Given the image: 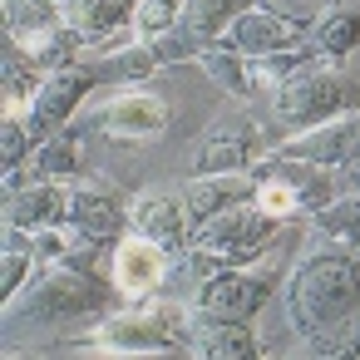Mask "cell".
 <instances>
[{
	"instance_id": "obj_26",
	"label": "cell",
	"mask_w": 360,
	"mask_h": 360,
	"mask_svg": "<svg viewBox=\"0 0 360 360\" xmlns=\"http://www.w3.org/2000/svg\"><path fill=\"white\" fill-rule=\"evenodd\" d=\"M20 45H25V55L35 60V70H40V75H55V70L75 65V60H79V50H84V40H79L70 25H55V30L30 35V40H20Z\"/></svg>"
},
{
	"instance_id": "obj_12",
	"label": "cell",
	"mask_w": 360,
	"mask_h": 360,
	"mask_svg": "<svg viewBox=\"0 0 360 360\" xmlns=\"http://www.w3.org/2000/svg\"><path fill=\"white\" fill-rule=\"evenodd\" d=\"M252 148H257L252 119L222 114V119L207 124V134L198 143V158H193V173H247L252 168Z\"/></svg>"
},
{
	"instance_id": "obj_16",
	"label": "cell",
	"mask_w": 360,
	"mask_h": 360,
	"mask_svg": "<svg viewBox=\"0 0 360 360\" xmlns=\"http://www.w3.org/2000/svg\"><path fill=\"white\" fill-rule=\"evenodd\" d=\"M188 350L193 355H207V360H257L262 355V340L247 321H227V316H202L193 311V335H188Z\"/></svg>"
},
{
	"instance_id": "obj_29",
	"label": "cell",
	"mask_w": 360,
	"mask_h": 360,
	"mask_svg": "<svg viewBox=\"0 0 360 360\" xmlns=\"http://www.w3.org/2000/svg\"><path fill=\"white\" fill-rule=\"evenodd\" d=\"M306 355H326V360H345V355H360V316L355 321H345V326H335L330 335H321V340H311V345H301Z\"/></svg>"
},
{
	"instance_id": "obj_14",
	"label": "cell",
	"mask_w": 360,
	"mask_h": 360,
	"mask_svg": "<svg viewBox=\"0 0 360 360\" xmlns=\"http://www.w3.org/2000/svg\"><path fill=\"white\" fill-rule=\"evenodd\" d=\"M247 198H257L252 168H247V173H193V178L183 183V207H188L193 232H198L207 217H217V212H227L232 202H247Z\"/></svg>"
},
{
	"instance_id": "obj_21",
	"label": "cell",
	"mask_w": 360,
	"mask_h": 360,
	"mask_svg": "<svg viewBox=\"0 0 360 360\" xmlns=\"http://www.w3.org/2000/svg\"><path fill=\"white\" fill-rule=\"evenodd\" d=\"M25 168H30V178H45V183H75V173H79V134H75V124L50 134V139H40Z\"/></svg>"
},
{
	"instance_id": "obj_18",
	"label": "cell",
	"mask_w": 360,
	"mask_h": 360,
	"mask_svg": "<svg viewBox=\"0 0 360 360\" xmlns=\"http://www.w3.org/2000/svg\"><path fill=\"white\" fill-rule=\"evenodd\" d=\"M129 11H134V0H70V6H65V25L84 45H99L119 25H129Z\"/></svg>"
},
{
	"instance_id": "obj_28",
	"label": "cell",
	"mask_w": 360,
	"mask_h": 360,
	"mask_svg": "<svg viewBox=\"0 0 360 360\" xmlns=\"http://www.w3.org/2000/svg\"><path fill=\"white\" fill-rule=\"evenodd\" d=\"M183 15V0H134V11H129V25L139 40H153L163 30H173Z\"/></svg>"
},
{
	"instance_id": "obj_17",
	"label": "cell",
	"mask_w": 360,
	"mask_h": 360,
	"mask_svg": "<svg viewBox=\"0 0 360 360\" xmlns=\"http://www.w3.org/2000/svg\"><path fill=\"white\" fill-rule=\"evenodd\" d=\"M70 227L79 232H94V237H119L129 227V207L109 193V188H84V183H70Z\"/></svg>"
},
{
	"instance_id": "obj_31",
	"label": "cell",
	"mask_w": 360,
	"mask_h": 360,
	"mask_svg": "<svg viewBox=\"0 0 360 360\" xmlns=\"http://www.w3.org/2000/svg\"><path fill=\"white\" fill-rule=\"evenodd\" d=\"M330 178H335V193H360V153L345 158L340 168H330Z\"/></svg>"
},
{
	"instance_id": "obj_32",
	"label": "cell",
	"mask_w": 360,
	"mask_h": 360,
	"mask_svg": "<svg viewBox=\"0 0 360 360\" xmlns=\"http://www.w3.org/2000/svg\"><path fill=\"white\" fill-rule=\"evenodd\" d=\"M55 6H70V0H55Z\"/></svg>"
},
{
	"instance_id": "obj_25",
	"label": "cell",
	"mask_w": 360,
	"mask_h": 360,
	"mask_svg": "<svg viewBox=\"0 0 360 360\" xmlns=\"http://www.w3.org/2000/svg\"><path fill=\"white\" fill-rule=\"evenodd\" d=\"M198 65H202V70H207V79H212L217 89H227L232 99H247V94H252L247 55H237L227 40H207V45H202V55H198Z\"/></svg>"
},
{
	"instance_id": "obj_23",
	"label": "cell",
	"mask_w": 360,
	"mask_h": 360,
	"mask_svg": "<svg viewBox=\"0 0 360 360\" xmlns=\"http://www.w3.org/2000/svg\"><path fill=\"white\" fill-rule=\"evenodd\" d=\"M247 6H257V0H183L178 25L193 30V35L207 45V40H222V30H227Z\"/></svg>"
},
{
	"instance_id": "obj_6",
	"label": "cell",
	"mask_w": 360,
	"mask_h": 360,
	"mask_svg": "<svg viewBox=\"0 0 360 360\" xmlns=\"http://www.w3.org/2000/svg\"><path fill=\"white\" fill-rule=\"evenodd\" d=\"M168 119H173L168 99L153 94L148 79H143V84H119V89H109V99L84 104L75 129L109 134V139H124V143H143V139H158L168 129Z\"/></svg>"
},
{
	"instance_id": "obj_7",
	"label": "cell",
	"mask_w": 360,
	"mask_h": 360,
	"mask_svg": "<svg viewBox=\"0 0 360 360\" xmlns=\"http://www.w3.org/2000/svg\"><path fill=\"white\" fill-rule=\"evenodd\" d=\"M276 281H281V271L266 266V257H257V262H247V266H217L212 276L198 281L193 311H202V316H227V321H252V316L266 306V296L276 291Z\"/></svg>"
},
{
	"instance_id": "obj_20",
	"label": "cell",
	"mask_w": 360,
	"mask_h": 360,
	"mask_svg": "<svg viewBox=\"0 0 360 360\" xmlns=\"http://www.w3.org/2000/svg\"><path fill=\"white\" fill-rule=\"evenodd\" d=\"M84 65L99 75V84H143L153 70H163V60H158V50L148 40H134L124 50H109V55H94Z\"/></svg>"
},
{
	"instance_id": "obj_15",
	"label": "cell",
	"mask_w": 360,
	"mask_h": 360,
	"mask_svg": "<svg viewBox=\"0 0 360 360\" xmlns=\"http://www.w3.org/2000/svg\"><path fill=\"white\" fill-rule=\"evenodd\" d=\"M65 222H70V183L30 178L25 188L6 193V227L40 232V227H65Z\"/></svg>"
},
{
	"instance_id": "obj_30",
	"label": "cell",
	"mask_w": 360,
	"mask_h": 360,
	"mask_svg": "<svg viewBox=\"0 0 360 360\" xmlns=\"http://www.w3.org/2000/svg\"><path fill=\"white\" fill-rule=\"evenodd\" d=\"M148 45L158 50V60H163V65H183V60H198V55H202V40H198L193 30H183V25H173V30L153 35Z\"/></svg>"
},
{
	"instance_id": "obj_24",
	"label": "cell",
	"mask_w": 360,
	"mask_h": 360,
	"mask_svg": "<svg viewBox=\"0 0 360 360\" xmlns=\"http://www.w3.org/2000/svg\"><path fill=\"white\" fill-rule=\"evenodd\" d=\"M311 227L326 242H340V247L360 252V193H335L321 212H311Z\"/></svg>"
},
{
	"instance_id": "obj_27",
	"label": "cell",
	"mask_w": 360,
	"mask_h": 360,
	"mask_svg": "<svg viewBox=\"0 0 360 360\" xmlns=\"http://www.w3.org/2000/svg\"><path fill=\"white\" fill-rule=\"evenodd\" d=\"M55 25H65V6H55V0H6V35L30 40Z\"/></svg>"
},
{
	"instance_id": "obj_13",
	"label": "cell",
	"mask_w": 360,
	"mask_h": 360,
	"mask_svg": "<svg viewBox=\"0 0 360 360\" xmlns=\"http://www.w3.org/2000/svg\"><path fill=\"white\" fill-rule=\"evenodd\" d=\"M129 232L153 237V242L168 247V252H183L188 237H193L183 193H139V198L129 202Z\"/></svg>"
},
{
	"instance_id": "obj_1",
	"label": "cell",
	"mask_w": 360,
	"mask_h": 360,
	"mask_svg": "<svg viewBox=\"0 0 360 360\" xmlns=\"http://www.w3.org/2000/svg\"><path fill=\"white\" fill-rule=\"evenodd\" d=\"M281 301H286V321L301 335V345L330 335L335 326L360 316V257L340 242L301 252V262L291 266L281 286Z\"/></svg>"
},
{
	"instance_id": "obj_9",
	"label": "cell",
	"mask_w": 360,
	"mask_h": 360,
	"mask_svg": "<svg viewBox=\"0 0 360 360\" xmlns=\"http://www.w3.org/2000/svg\"><path fill=\"white\" fill-rule=\"evenodd\" d=\"M168 262H173L168 247H158L153 237L124 232V237L114 242V252H109V281H114V291H119L124 301H148L153 291H163V281H168V271H173Z\"/></svg>"
},
{
	"instance_id": "obj_5",
	"label": "cell",
	"mask_w": 360,
	"mask_h": 360,
	"mask_svg": "<svg viewBox=\"0 0 360 360\" xmlns=\"http://www.w3.org/2000/svg\"><path fill=\"white\" fill-rule=\"evenodd\" d=\"M276 227H281V222H276L271 212H262L257 198H247V202H232L227 212L207 217V222L188 237V247L202 252L212 266H247V262L266 257V242L276 237Z\"/></svg>"
},
{
	"instance_id": "obj_3",
	"label": "cell",
	"mask_w": 360,
	"mask_h": 360,
	"mask_svg": "<svg viewBox=\"0 0 360 360\" xmlns=\"http://www.w3.org/2000/svg\"><path fill=\"white\" fill-rule=\"evenodd\" d=\"M252 178H257V207L271 212L276 222L311 217L335 198L330 168H316V163L286 158V153H266L262 163H252Z\"/></svg>"
},
{
	"instance_id": "obj_8",
	"label": "cell",
	"mask_w": 360,
	"mask_h": 360,
	"mask_svg": "<svg viewBox=\"0 0 360 360\" xmlns=\"http://www.w3.org/2000/svg\"><path fill=\"white\" fill-rule=\"evenodd\" d=\"M94 84H99V75H94L84 60H75V65H65V70L45 75L40 94H35V99H30V109H25V129H30V139L40 143V139H50V134L70 129V124L79 119V109L89 104Z\"/></svg>"
},
{
	"instance_id": "obj_19",
	"label": "cell",
	"mask_w": 360,
	"mask_h": 360,
	"mask_svg": "<svg viewBox=\"0 0 360 360\" xmlns=\"http://www.w3.org/2000/svg\"><path fill=\"white\" fill-rule=\"evenodd\" d=\"M45 75L35 70V60L25 55V45L15 35H6V55H0V89H6V109L11 114H25L30 99L40 94Z\"/></svg>"
},
{
	"instance_id": "obj_11",
	"label": "cell",
	"mask_w": 360,
	"mask_h": 360,
	"mask_svg": "<svg viewBox=\"0 0 360 360\" xmlns=\"http://www.w3.org/2000/svg\"><path fill=\"white\" fill-rule=\"evenodd\" d=\"M271 153H286V158H306L316 168H340L345 158L360 153V109L340 114V119H326L316 129H301L291 134L286 143H276Z\"/></svg>"
},
{
	"instance_id": "obj_10",
	"label": "cell",
	"mask_w": 360,
	"mask_h": 360,
	"mask_svg": "<svg viewBox=\"0 0 360 360\" xmlns=\"http://www.w3.org/2000/svg\"><path fill=\"white\" fill-rule=\"evenodd\" d=\"M222 40H227L237 55L257 60V55H276V50L306 45V40H311V25H301V20H291L286 11H276V6H266V0H257V6H247V11L222 30Z\"/></svg>"
},
{
	"instance_id": "obj_22",
	"label": "cell",
	"mask_w": 360,
	"mask_h": 360,
	"mask_svg": "<svg viewBox=\"0 0 360 360\" xmlns=\"http://www.w3.org/2000/svg\"><path fill=\"white\" fill-rule=\"evenodd\" d=\"M311 45L326 55V60H340L360 45V11L355 6H330L326 15L311 20Z\"/></svg>"
},
{
	"instance_id": "obj_4",
	"label": "cell",
	"mask_w": 360,
	"mask_h": 360,
	"mask_svg": "<svg viewBox=\"0 0 360 360\" xmlns=\"http://www.w3.org/2000/svg\"><path fill=\"white\" fill-rule=\"evenodd\" d=\"M350 109H360V84L350 79V75H340V70H330L326 60L321 65H311V70H301L296 79H286L276 94H271V114L286 124V129H316V124H326V119H340V114H350Z\"/></svg>"
},
{
	"instance_id": "obj_2",
	"label": "cell",
	"mask_w": 360,
	"mask_h": 360,
	"mask_svg": "<svg viewBox=\"0 0 360 360\" xmlns=\"http://www.w3.org/2000/svg\"><path fill=\"white\" fill-rule=\"evenodd\" d=\"M114 281L94 276L84 266L55 262V266H35V276L6 296V330L11 335H60L65 326L79 321H104L114 306Z\"/></svg>"
}]
</instances>
